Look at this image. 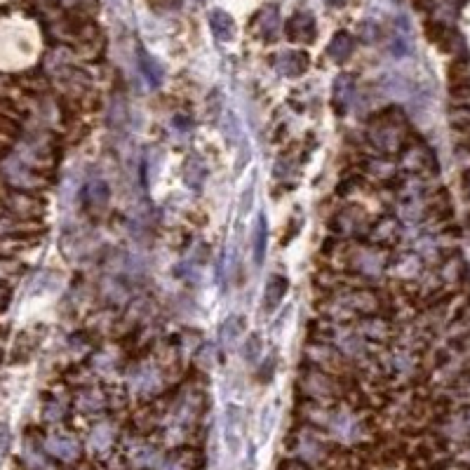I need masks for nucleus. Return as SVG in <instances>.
<instances>
[{"label":"nucleus","mask_w":470,"mask_h":470,"mask_svg":"<svg viewBox=\"0 0 470 470\" xmlns=\"http://www.w3.org/2000/svg\"><path fill=\"white\" fill-rule=\"evenodd\" d=\"M8 426L5 424H0V456H3V451H5V447H8Z\"/></svg>","instance_id":"15"},{"label":"nucleus","mask_w":470,"mask_h":470,"mask_svg":"<svg viewBox=\"0 0 470 470\" xmlns=\"http://www.w3.org/2000/svg\"><path fill=\"white\" fill-rule=\"evenodd\" d=\"M242 332V320L240 318H231L226 320L224 327H222V343L224 346H233L237 341V336H240Z\"/></svg>","instance_id":"10"},{"label":"nucleus","mask_w":470,"mask_h":470,"mask_svg":"<svg viewBox=\"0 0 470 470\" xmlns=\"http://www.w3.org/2000/svg\"><path fill=\"white\" fill-rule=\"evenodd\" d=\"M327 5H332V8H343L346 0H327Z\"/></svg>","instance_id":"16"},{"label":"nucleus","mask_w":470,"mask_h":470,"mask_svg":"<svg viewBox=\"0 0 470 470\" xmlns=\"http://www.w3.org/2000/svg\"><path fill=\"white\" fill-rule=\"evenodd\" d=\"M210 28H212L214 38L222 40V43H231V40L235 38V21L226 10L217 8L210 12Z\"/></svg>","instance_id":"4"},{"label":"nucleus","mask_w":470,"mask_h":470,"mask_svg":"<svg viewBox=\"0 0 470 470\" xmlns=\"http://www.w3.org/2000/svg\"><path fill=\"white\" fill-rule=\"evenodd\" d=\"M242 437H245V426H242V412L237 404H231L226 412V442L233 454L240 451Z\"/></svg>","instance_id":"2"},{"label":"nucleus","mask_w":470,"mask_h":470,"mask_svg":"<svg viewBox=\"0 0 470 470\" xmlns=\"http://www.w3.org/2000/svg\"><path fill=\"white\" fill-rule=\"evenodd\" d=\"M47 447H50L52 454L59 456V459H64V461H71L75 456V451H78L75 442H73V440H69V437H52Z\"/></svg>","instance_id":"9"},{"label":"nucleus","mask_w":470,"mask_h":470,"mask_svg":"<svg viewBox=\"0 0 470 470\" xmlns=\"http://www.w3.org/2000/svg\"><path fill=\"white\" fill-rule=\"evenodd\" d=\"M360 35H362V40H365V43H374V40L379 38V26L374 21H365L360 26Z\"/></svg>","instance_id":"12"},{"label":"nucleus","mask_w":470,"mask_h":470,"mask_svg":"<svg viewBox=\"0 0 470 470\" xmlns=\"http://www.w3.org/2000/svg\"><path fill=\"white\" fill-rule=\"evenodd\" d=\"M266 245H269V224H266V214H259L257 228H254V240H252V247H254V264H257V266L264 264Z\"/></svg>","instance_id":"7"},{"label":"nucleus","mask_w":470,"mask_h":470,"mask_svg":"<svg viewBox=\"0 0 470 470\" xmlns=\"http://www.w3.org/2000/svg\"><path fill=\"white\" fill-rule=\"evenodd\" d=\"M275 69L280 71L282 75H287V78H296V75H301L303 71L308 69V55L303 50L282 52L275 62Z\"/></svg>","instance_id":"3"},{"label":"nucleus","mask_w":470,"mask_h":470,"mask_svg":"<svg viewBox=\"0 0 470 470\" xmlns=\"http://www.w3.org/2000/svg\"><path fill=\"white\" fill-rule=\"evenodd\" d=\"M407 45H404V40H395V43H392V55L395 57H404L407 55Z\"/></svg>","instance_id":"14"},{"label":"nucleus","mask_w":470,"mask_h":470,"mask_svg":"<svg viewBox=\"0 0 470 470\" xmlns=\"http://www.w3.org/2000/svg\"><path fill=\"white\" fill-rule=\"evenodd\" d=\"M284 33H287L289 40H294V43H306L311 45L315 40V35H318V26H315V17L311 12H294V15L287 19V26H284Z\"/></svg>","instance_id":"1"},{"label":"nucleus","mask_w":470,"mask_h":470,"mask_svg":"<svg viewBox=\"0 0 470 470\" xmlns=\"http://www.w3.org/2000/svg\"><path fill=\"white\" fill-rule=\"evenodd\" d=\"M139 66H141L144 78L148 80V85L158 87L160 82H163V69H160V64L151 55H148L144 47H139Z\"/></svg>","instance_id":"8"},{"label":"nucleus","mask_w":470,"mask_h":470,"mask_svg":"<svg viewBox=\"0 0 470 470\" xmlns=\"http://www.w3.org/2000/svg\"><path fill=\"white\" fill-rule=\"evenodd\" d=\"M252 198H254V188L249 186L247 190H245V195H242V207H240V217H245L247 214V205L252 207Z\"/></svg>","instance_id":"13"},{"label":"nucleus","mask_w":470,"mask_h":470,"mask_svg":"<svg viewBox=\"0 0 470 470\" xmlns=\"http://www.w3.org/2000/svg\"><path fill=\"white\" fill-rule=\"evenodd\" d=\"M287 289H289V282H287V278H282V275H273L271 280L266 282V301H264L266 313H273L278 306H280L284 294H287Z\"/></svg>","instance_id":"6"},{"label":"nucleus","mask_w":470,"mask_h":470,"mask_svg":"<svg viewBox=\"0 0 470 470\" xmlns=\"http://www.w3.org/2000/svg\"><path fill=\"white\" fill-rule=\"evenodd\" d=\"M87 195H90V200L94 202H104L109 200V186H106L104 181H94L90 183V188H87Z\"/></svg>","instance_id":"11"},{"label":"nucleus","mask_w":470,"mask_h":470,"mask_svg":"<svg viewBox=\"0 0 470 470\" xmlns=\"http://www.w3.org/2000/svg\"><path fill=\"white\" fill-rule=\"evenodd\" d=\"M353 50H355V40L353 35L346 31H338L334 38H332V43L327 45V55H329V59H334L336 64L346 62V59L353 55Z\"/></svg>","instance_id":"5"}]
</instances>
